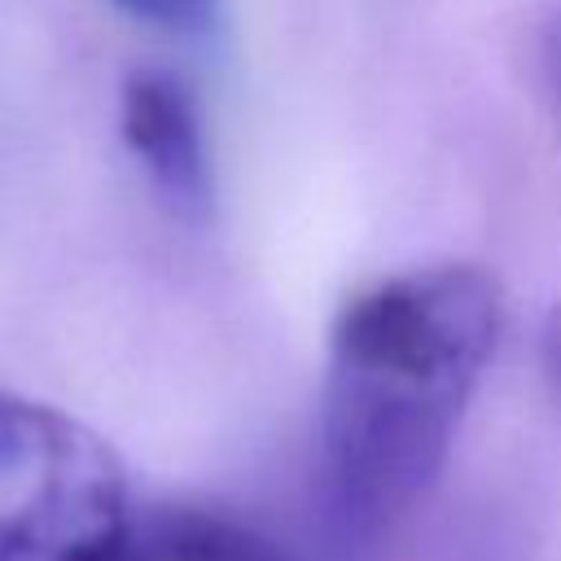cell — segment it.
Instances as JSON below:
<instances>
[{
  "label": "cell",
  "instance_id": "1",
  "mask_svg": "<svg viewBox=\"0 0 561 561\" xmlns=\"http://www.w3.org/2000/svg\"><path fill=\"white\" fill-rule=\"evenodd\" d=\"M500 324V285L473 263L408 267L346 298L320 390V482L346 539H377L434 486Z\"/></svg>",
  "mask_w": 561,
  "mask_h": 561
},
{
  "label": "cell",
  "instance_id": "2",
  "mask_svg": "<svg viewBox=\"0 0 561 561\" xmlns=\"http://www.w3.org/2000/svg\"><path fill=\"white\" fill-rule=\"evenodd\" d=\"M127 508L123 460L92 425L0 390V561H92Z\"/></svg>",
  "mask_w": 561,
  "mask_h": 561
},
{
  "label": "cell",
  "instance_id": "3",
  "mask_svg": "<svg viewBox=\"0 0 561 561\" xmlns=\"http://www.w3.org/2000/svg\"><path fill=\"white\" fill-rule=\"evenodd\" d=\"M118 131L153 193L188 215L202 219L215 202L210 180V153H206V127L197 96L188 83L171 70H131L118 92Z\"/></svg>",
  "mask_w": 561,
  "mask_h": 561
},
{
  "label": "cell",
  "instance_id": "4",
  "mask_svg": "<svg viewBox=\"0 0 561 561\" xmlns=\"http://www.w3.org/2000/svg\"><path fill=\"white\" fill-rule=\"evenodd\" d=\"M92 561H298L263 526L188 500L131 504Z\"/></svg>",
  "mask_w": 561,
  "mask_h": 561
},
{
  "label": "cell",
  "instance_id": "5",
  "mask_svg": "<svg viewBox=\"0 0 561 561\" xmlns=\"http://www.w3.org/2000/svg\"><path fill=\"white\" fill-rule=\"evenodd\" d=\"M110 4L171 35H202L215 22V0H110Z\"/></svg>",
  "mask_w": 561,
  "mask_h": 561
},
{
  "label": "cell",
  "instance_id": "6",
  "mask_svg": "<svg viewBox=\"0 0 561 561\" xmlns=\"http://www.w3.org/2000/svg\"><path fill=\"white\" fill-rule=\"evenodd\" d=\"M539 373H543L548 399L561 416V302H552L543 324H539Z\"/></svg>",
  "mask_w": 561,
  "mask_h": 561
},
{
  "label": "cell",
  "instance_id": "7",
  "mask_svg": "<svg viewBox=\"0 0 561 561\" xmlns=\"http://www.w3.org/2000/svg\"><path fill=\"white\" fill-rule=\"evenodd\" d=\"M539 66H543V79H548L552 101L561 105V9L552 13V22L539 35Z\"/></svg>",
  "mask_w": 561,
  "mask_h": 561
}]
</instances>
